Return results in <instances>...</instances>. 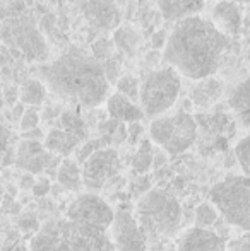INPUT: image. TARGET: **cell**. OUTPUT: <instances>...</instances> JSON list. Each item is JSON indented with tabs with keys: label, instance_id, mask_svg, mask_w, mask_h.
<instances>
[{
	"label": "cell",
	"instance_id": "35",
	"mask_svg": "<svg viewBox=\"0 0 250 251\" xmlns=\"http://www.w3.org/2000/svg\"><path fill=\"white\" fill-rule=\"evenodd\" d=\"M23 139L24 140H34V142H40L43 139V132L40 128H33L29 132H23Z\"/></svg>",
	"mask_w": 250,
	"mask_h": 251
},
{
	"label": "cell",
	"instance_id": "9",
	"mask_svg": "<svg viewBox=\"0 0 250 251\" xmlns=\"http://www.w3.org/2000/svg\"><path fill=\"white\" fill-rule=\"evenodd\" d=\"M115 210L96 193L79 195L67 208L65 217L81 226L98 231H110Z\"/></svg>",
	"mask_w": 250,
	"mask_h": 251
},
{
	"label": "cell",
	"instance_id": "23",
	"mask_svg": "<svg viewBox=\"0 0 250 251\" xmlns=\"http://www.w3.org/2000/svg\"><path fill=\"white\" fill-rule=\"evenodd\" d=\"M60 128L69 133H72V135H76L77 139H81V140H84L87 135L84 120L72 111H63L60 115Z\"/></svg>",
	"mask_w": 250,
	"mask_h": 251
},
{
	"label": "cell",
	"instance_id": "30",
	"mask_svg": "<svg viewBox=\"0 0 250 251\" xmlns=\"http://www.w3.org/2000/svg\"><path fill=\"white\" fill-rule=\"evenodd\" d=\"M31 190H33V193L36 197H45L48 192H50V181H48L47 178L38 179V181H34V186Z\"/></svg>",
	"mask_w": 250,
	"mask_h": 251
},
{
	"label": "cell",
	"instance_id": "16",
	"mask_svg": "<svg viewBox=\"0 0 250 251\" xmlns=\"http://www.w3.org/2000/svg\"><path fill=\"white\" fill-rule=\"evenodd\" d=\"M161 16L168 23H178L187 17L199 16L206 0H156Z\"/></svg>",
	"mask_w": 250,
	"mask_h": 251
},
{
	"label": "cell",
	"instance_id": "19",
	"mask_svg": "<svg viewBox=\"0 0 250 251\" xmlns=\"http://www.w3.org/2000/svg\"><path fill=\"white\" fill-rule=\"evenodd\" d=\"M83 142L81 139H77L76 135L65 132L62 128H52L48 132V135L45 137L43 147L52 154L62 155V157H69L74 151L79 147V144Z\"/></svg>",
	"mask_w": 250,
	"mask_h": 251
},
{
	"label": "cell",
	"instance_id": "42",
	"mask_svg": "<svg viewBox=\"0 0 250 251\" xmlns=\"http://www.w3.org/2000/svg\"><path fill=\"white\" fill-rule=\"evenodd\" d=\"M245 58H247V60H249V62H250V47H249V50H247V51H245Z\"/></svg>",
	"mask_w": 250,
	"mask_h": 251
},
{
	"label": "cell",
	"instance_id": "8",
	"mask_svg": "<svg viewBox=\"0 0 250 251\" xmlns=\"http://www.w3.org/2000/svg\"><path fill=\"white\" fill-rule=\"evenodd\" d=\"M0 38L9 47H16L12 50H17L29 62H43L48 56L47 41L29 16L14 17L7 21L2 26Z\"/></svg>",
	"mask_w": 250,
	"mask_h": 251
},
{
	"label": "cell",
	"instance_id": "26",
	"mask_svg": "<svg viewBox=\"0 0 250 251\" xmlns=\"http://www.w3.org/2000/svg\"><path fill=\"white\" fill-rule=\"evenodd\" d=\"M218 217H220V214H218L216 207L211 201H204L195 210V227L213 229V226L218 222Z\"/></svg>",
	"mask_w": 250,
	"mask_h": 251
},
{
	"label": "cell",
	"instance_id": "5",
	"mask_svg": "<svg viewBox=\"0 0 250 251\" xmlns=\"http://www.w3.org/2000/svg\"><path fill=\"white\" fill-rule=\"evenodd\" d=\"M209 201L230 226L250 231V178L231 175L218 181L209 192Z\"/></svg>",
	"mask_w": 250,
	"mask_h": 251
},
{
	"label": "cell",
	"instance_id": "25",
	"mask_svg": "<svg viewBox=\"0 0 250 251\" xmlns=\"http://www.w3.org/2000/svg\"><path fill=\"white\" fill-rule=\"evenodd\" d=\"M151 140H142L137 149L136 155L132 159V168L137 173H146L151 168V164L154 162V154H153V147H151Z\"/></svg>",
	"mask_w": 250,
	"mask_h": 251
},
{
	"label": "cell",
	"instance_id": "24",
	"mask_svg": "<svg viewBox=\"0 0 250 251\" xmlns=\"http://www.w3.org/2000/svg\"><path fill=\"white\" fill-rule=\"evenodd\" d=\"M140 38L132 27H124V26H118L115 29V34H113V43L120 48L122 51L125 53H134L139 45Z\"/></svg>",
	"mask_w": 250,
	"mask_h": 251
},
{
	"label": "cell",
	"instance_id": "15",
	"mask_svg": "<svg viewBox=\"0 0 250 251\" xmlns=\"http://www.w3.org/2000/svg\"><path fill=\"white\" fill-rule=\"evenodd\" d=\"M84 16L96 29H115L120 24V10L113 0H87Z\"/></svg>",
	"mask_w": 250,
	"mask_h": 251
},
{
	"label": "cell",
	"instance_id": "2",
	"mask_svg": "<svg viewBox=\"0 0 250 251\" xmlns=\"http://www.w3.org/2000/svg\"><path fill=\"white\" fill-rule=\"evenodd\" d=\"M41 82L70 104L94 108L110 96L103 63L83 51H67L50 65L40 67Z\"/></svg>",
	"mask_w": 250,
	"mask_h": 251
},
{
	"label": "cell",
	"instance_id": "41",
	"mask_svg": "<svg viewBox=\"0 0 250 251\" xmlns=\"http://www.w3.org/2000/svg\"><path fill=\"white\" fill-rule=\"evenodd\" d=\"M5 62H7L5 55H3V53H2V51H0V65H5Z\"/></svg>",
	"mask_w": 250,
	"mask_h": 251
},
{
	"label": "cell",
	"instance_id": "20",
	"mask_svg": "<svg viewBox=\"0 0 250 251\" xmlns=\"http://www.w3.org/2000/svg\"><path fill=\"white\" fill-rule=\"evenodd\" d=\"M223 94V82L216 77L197 80V86L192 89V101L197 108H209Z\"/></svg>",
	"mask_w": 250,
	"mask_h": 251
},
{
	"label": "cell",
	"instance_id": "4",
	"mask_svg": "<svg viewBox=\"0 0 250 251\" xmlns=\"http://www.w3.org/2000/svg\"><path fill=\"white\" fill-rule=\"evenodd\" d=\"M134 217L146 239L173 238L182 229V205L170 192L153 188L137 201Z\"/></svg>",
	"mask_w": 250,
	"mask_h": 251
},
{
	"label": "cell",
	"instance_id": "32",
	"mask_svg": "<svg viewBox=\"0 0 250 251\" xmlns=\"http://www.w3.org/2000/svg\"><path fill=\"white\" fill-rule=\"evenodd\" d=\"M17 100H19V89L17 87H7L5 93H3V101L7 102V104L14 106L17 104Z\"/></svg>",
	"mask_w": 250,
	"mask_h": 251
},
{
	"label": "cell",
	"instance_id": "22",
	"mask_svg": "<svg viewBox=\"0 0 250 251\" xmlns=\"http://www.w3.org/2000/svg\"><path fill=\"white\" fill-rule=\"evenodd\" d=\"M19 100L31 108L41 106L47 100V86L40 79H28L19 87Z\"/></svg>",
	"mask_w": 250,
	"mask_h": 251
},
{
	"label": "cell",
	"instance_id": "40",
	"mask_svg": "<svg viewBox=\"0 0 250 251\" xmlns=\"http://www.w3.org/2000/svg\"><path fill=\"white\" fill-rule=\"evenodd\" d=\"M226 2H235V3H238V5H244V3H250V0H226Z\"/></svg>",
	"mask_w": 250,
	"mask_h": 251
},
{
	"label": "cell",
	"instance_id": "21",
	"mask_svg": "<svg viewBox=\"0 0 250 251\" xmlns=\"http://www.w3.org/2000/svg\"><path fill=\"white\" fill-rule=\"evenodd\" d=\"M57 179L65 190L79 192L81 186H83V173H81L79 162L70 157L63 159L60 166H58Z\"/></svg>",
	"mask_w": 250,
	"mask_h": 251
},
{
	"label": "cell",
	"instance_id": "13",
	"mask_svg": "<svg viewBox=\"0 0 250 251\" xmlns=\"http://www.w3.org/2000/svg\"><path fill=\"white\" fill-rule=\"evenodd\" d=\"M177 251H226V241L213 229L190 227L180 234Z\"/></svg>",
	"mask_w": 250,
	"mask_h": 251
},
{
	"label": "cell",
	"instance_id": "18",
	"mask_svg": "<svg viewBox=\"0 0 250 251\" xmlns=\"http://www.w3.org/2000/svg\"><path fill=\"white\" fill-rule=\"evenodd\" d=\"M228 106L233 111L237 122L244 128H250V77L231 89L228 96Z\"/></svg>",
	"mask_w": 250,
	"mask_h": 251
},
{
	"label": "cell",
	"instance_id": "17",
	"mask_svg": "<svg viewBox=\"0 0 250 251\" xmlns=\"http://www.w3.org/2000/svg\"><path fill=\"white\" fill-rule=\"evenodd\" d=\"M107 111L110 115L111 120L118 123H137L144 118V113L140 109V106H137L136 102H132L129 98L122 96L118 93H113L108 96L107 100Z\"/></svg>",
	"mask_w": 250,
	"mask_h": 251
},
{
	"label": "cell",
	"instance_id": "14",
	"mask_svg": "<svg viewBox=\"0 0 250 251\" xmlns=\"http://www.w3.org/2000/svg\"><path fill=\"white\" fill-rule=\"evenodd\" d=\"M244 7L238 5L235 2H226V0H220L214 3L211 17V23L218 27V31L228 38H235L240 34L242 24H244Z\"/></svg>",
	"mask_w": 250,
	"mask_h": 251
},
{
	"label": "cell",
	"instance_id": "1",
	"mask_svg": "<svg viewBox=\"0 0 250 251\" xmlns=\"http://www.w3.org/2000/svg\"><path fill=\"white\" fill-rule=\"evenodd\" d=\"M230 45V38L218 31L211 21L194 16L173 26L161 60L165 67H171L180 75L202 80L216 74Z\"/></svg>",
	"mask_w": 250,
	"mask_h": 251
},
{
	"label": "cell",
	"instance_id": "33",
	"mask_svg": "<svg viewBox=\"0 0 250 251\" xmlns=\"http://www.w3.org/2000/svg\"><path fill=\"white\" fill-rule=\"evenodd\" d=\"M9 140H10V132L2 125V123H0V155H2L3 152L7 151Z\"/></svg>",
	"mask_w": 250,
	"mask_h": 251
},
{
	"label": "cell",
	"instance_id": "31",
	"mask_svg": "<svg viewBox=\"0 0 250 251\" xmlns=\"http://www.w3.org/2000/svg\"><path fill=\"white\" fill-rule=\"evenodd\" d=\"M167 40H168V33L165 29H161L153 36L151 45H153V48H156V50H163L165 45H167Z\"/></svg>",
	"mask_w": 250,
	"mask_h": 251
},
{
	"label": "cell",
	"instance_id": "7",
	"mask_svg": "<svg viewBox=\"0 0 250 251\" xmlns=\"http://www.w3.org/2000/svg\"><path fill=\"white\" fill-rule=\"evenodd\" d=\"M197 132V120L187 111L158 116L149 125L151 142L170 155L189 151L195 144Z\"/></svg>",
	"mask_w": 250,
	"mask_h": 251
},
{
	"label": "cell",
	"instance_id": "10",
	"mask_svg": "<svg viewBox=\"0 0 250 251\" xmlns=\"http://www.w3.org/2000/svg\"><path fill=\"white\" fill-rule=\"evenodd\" d=\"M120 171V159L118 152L111 147L94 151L86 161L83 162V186L89 192H98L107 183H110Z\"/></svg>",
	"mask_w": 250,
	"mask_h": 251
},
{
	"label": "cell",
	"instance_id": "43",
	"mask_svg": "<svg viewBox=\"0 0 250 251\" xmlns=\"http://www.w3.org/2000/svg\"><path fill=\"white\" fill-rule=\"evenodd\" d=\"M2 102H3V96H2V93H0V106H2Z\"/></svg>",
	"mask_w": 250,
	"mask_h": 251
},
{
	"label": "cell",
	"instance_id": "3",
	"mask_svg": "<svg viewBox=\"0 0 250 251\" xmlns=\"http://www.w3.org/2000/svg\"><path fill=\"white\" fill-rule=\"evenodd\" d=\"M29 251H117L110 231H98L67 217L43 224L31 238Z\"/></svg>",
	"mask_w": 250,
	"mask_h": 251
},
{
	"label": "cell",
	"instance_id": "29",
	"mask_svg": "<svg viewBox=\"0 0 250 251\" xmlns=\"http://www.w3.org/2000/svg\"><path fill=\"white\" fill-rule=\"evenodd\" d=\"M38 125H40V113L36 111V108L24 109L23 118L19 120L21 132H29L33 128H38Z\"/></svg>",
	"mask_w": 250,
	"mask_h": 251
},
{
	"label": "cell",
	"instance_id": "36",
	"mask_svg": "<svg viewBox=\"0 0 250 251\" xmlns=\"http://www.w3.org/2000/svg\"><path fill=\"white\" fill-rule=\"evenodd\" d=\"M23 113H24L23 102H17V104H14L12 106V118H14V122H19V120L23 118Z\"/></svg>",
	"mask_w": 250,
	"mask_h": 251
},
{
	"label": "cell",
	"instance_id": "12",
	"mask_svg": "<svg viewBox=\"0 0 250 251\" xmlns=\"http://www.w3.org/2000/svg\"><path fill=\"white\" fill-rule=\"evenodd\" d=\"M54 162H58V159H55L52 152L45 149L41 142L23 140L17 147V168L26 169L29 175H40Z\"/></svg>",
	"mask_w": 250,
	"mask_h": 251
},
{
	"label": "cell",
	"instance_id": "28",
	"mask_svg": "<svg viewBox=\"0 0 250 251\" xmlns=\"http://www.w3.org/2000/svg\"><path fill=\"white\" fill-rule=\"evenodd\" d=\"M139 87H140V82L136 79V77H132V75L122 77V79L117 82L118 94L129 98V100L132 101V102L139 101Z\"/></svg>",
	"mask_w": 250,
	"mask_h": 251
},
{
	"label": "cell",
	"instance_id": "11",
	"mask_svg": "<svg viewBox=\"0 0 250 251\" xmlns=\"http://www.w3.org/2000/svg\"><path fill=\"white\" fill-rule=\"evenodd\" d=\"M110 238L117 251H147L146 236L140 231L132 212L124 207L115 210Z\"/></svg>",
	"mask_w": 250,
	"mask_h": 251
},
{
	"label": "cell",
	"instance_id": "38",
	"mask_svg": "<svg viewBox=\"0 0 250 251\" xmlns=\"http://www.w3.org/2000/svg\"><path fill=\"white\" fill-rule=\"evenodd\" d=\"M60 111H62V109L58 108V106H57V108H52V106H48L47 111H45V118H52V116H60L62 115Z\"/></svg>",
	"mask_w": 250,
	"mask_h": 251
},
{
	"label": "cell",
	"instance_id": "37",
	"mask_svg": "<svg viewBox=\"0 0 250 251\" xmlns=\"http://www.w3.org/2000/svg\"><path fill=\"white\" fill-rule=\"evenodd\" d=\"M34 186V178L33 175H24L23 178H21V188H33Z\"/></svg>",
	"mask_w": 250,
	"mask_h": 251
},
{
	"label": "cell",
	"instance_id": "34",
	"mask_svg": "<svg viewBox=\"0 0 250 251\" xmlns=\"http://www.w3.org/2000/svg\"><path fill=\"white\" fill-rule=\"evenodd\" d=\"M142 133V126H140V123H130L129 128H127V137H129L132 142H136L137 139H139V135Z\"/></svg>",
	"mask_w": 250,
	"mask_h": 251
},
{
	"label": "cell",
	"instance_id": "27",
	"mask_svg": "<svg viewBox=\"0 0 250 251\" xmlns=\"http://www.w3.org/2000/svg\"><path fill=\"white\" fill-rule=\"evenodd\" d=\"M235 157L238 166L242 168V173L250 178V133L240 139L235 146Z\"/></svg>",
	"mask_w": 250,
	"mask_h": 251
},
{
	"label": "cell",
	"instance_id": "39",
	"mask_svg": "<svg viewBox=\"0 0 250 251\" xmlns=\"http://www.w3.org/2000/svg\"><path fill=\"white\" fill-rule=\"evenodd\" d=\"M244 24L250 29V3L247 5V9L244 10Z\"/></svg>",
	"mask_w": 250,
	"mask_h": 251
},
{
	"label": "cell",
	"instance_id": "6",
	"mask_svg": "<svg viewBox=\"0 0 250 251\" xmlns=\"http://www.w3.org/2000/svg\"><path fill=\"white\" fill-rule=\"evenodd\" d=\"M180 74L171 67L149 72L139 87V104L144 116L154 120L171 109L180 96Z\"/></svg>",
	"mask_w": 250,
	"mask_h": 251
}]
</instances>
